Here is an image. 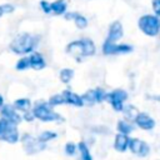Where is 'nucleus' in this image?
<instances>
[{"mask_svg": "<svg viewBox=\"0 0 160 160\" xmlns=\"http://www.w3.org/2000/svg\"><path fill=\"white\" fill-rule=\"evenodd\" d=\"M61 95L64 96L65 104L74 105V106H78V108H80V106H82V105H84V102H82V100H81V96H79L78 94H75V92L70 91L69 89L64 90V91L61 92Z\"/></svg>", "mask_w": 160, "mask_h": 160, "instance_id": "nucleus-15", "label": "nucleus"}, {"mask_svg": "<svg viewBox=\"0 0 160 160\" xmlns=\"http://www.w3.org/2000/svg\"><path fill=\"white\" fill-rule=\"evenodd\" d=\"M138 26L148 36H158L160 34V18L151 14H145L139 18Z\"/></svg>", "mask_w": 160, "mask_h": 160, "instance_id": "nucleus-3", "label": "nucleus"}, {"mask_svg": "<svg viewBox=\"0 0 160 160\" xmlns=\"http://www.w3.org/2000/svg\"><path fill=\"white\" fill-rule=\"evenodd\" d=\"M129 136L128 135H124V134H118L116 136H115V141H114V148H115V150H118V151H120V152H122V151H125L128 148H129Z\"/></svg>", "mask_w": 160, "mask_h": 160, "instance_id": "nucleus-17", "label": "nucleus"}, {"mask_svg": "<svg viewBox=\"0 0 160 160\" xmlns=\"http://www.w3.org/2000/svg\"><path fill=\"white\" fill-rule=\"evenodd\" d=\"M2 15H4V10H2V6L0 5V18H1Z\"/></svg>", "mask_w": 160, "mask_h": 160, "instance_id": "nucleus-33", "label": "nucleus"}, {"mask_svg": "<svg viewBox=\"0 0 160 160\" xmlns=\"http://www.w3.org/2000/svg\"><path fill=\"white\" fill-rule=\"evenodd\" d=\"M135 124L142 130H151L155 126V120L146 112H139L135 119Z\"/></svg>", "mask_w": 160, "mask_h": 160, "instance_id": "nucleus-13", "label": "nucleus"}, {"mask_svg": "<svg viewBox=\"0 0 160 160\" xmlns=\"http://www.w3.org/2000/svg\"><path fill=\"white\" fill-rule=\"evenodd\" d=\"M21 141H22V144H24V149H25V151H26L29 155L40 152V151L44 150L45 146H46V145H45L44 142H41L39 139H34V138L30 136L29 134L22 135Z\"/></svg>", "mask_w": 160, "mask_h": 160, "instance_id": "nucleus-8", "label": "nucleus"}, {"mask_svg": "<svg viewBox=\"0 0 160 160\" xmlns=\"http://www.w3.org/2000/svg\"><path fill=\"white\" fill-rule=\"evenodd\" d=\"M16 110H20V111H24V112H28L31 108V101L26 98H21V99H18L15 100L14 105H12Z\"/></svg>", "mask_w": 160, "mask_h": 160, "instance_id": "nucleus-19", "label": "nucleus"}, {"mask_svg": "<svg viewBox=\"0 0 160 160\" xmlns=\"http://www.w3.org/2000/svg\"><path fill=\"white\" fill-rule=\"evenodd\" d=\"M24 119H25L26 121H32V120L35 119V116H34L32 111H31V112H30V111H28V112H25V115H24Z\"/></svg>", "mask_w": 160, "mask_h": 160, "instance_id": "nucleus-31", "label": "nucleus"}, {"mask_svg": "<svg viewBox=\"0 0 160 160\" xmlns=\"http://www.w3.org/2000/svg\"><path fill=\"white\" fill-rule=\"evenodd\" d=\"M151 5H152V10H154L155 15L158 18H160V0H152Z\"/></svg>", "mask_w": 160, "mask_h": 160, "instance_id": "nucleus-29", "label": "nucleus"}, {"mask_svg": "<svg viewBox=\"0 0 160 160\" xmlns=\"http://www.w3.org/2000/svg\"><path fill=\"white\" fill-rule=\"evenodd\" d=\"M40 8L45 14H51V9H50V2L46 0H41L40 1Z\"/></svg>", "mask_w": 160, "mask_h": 160, "instance_id": "nucleus-28", "label": "nucleus"}, {"mask_svg": "<svg viewBox=\"0 0 160 160\" xmlns=\"http://www.w3.org/2000/svg\"><path fill=\"white\" fill-rule=\"evenodd\" d=\"M78 149H79V152H80V160H92V158L90 155V150H89V148L86 146L85 142L80 141L78 144Z\"/></svg>", "mask_w": 160, "mask_h": 160, "instance_id": "nucleus-22", "label": "nucleus"}, {"mask_svg": "<svg viewBox=\"0 0 160 160\" xmlns=\"http://www.w3.org/2000/svg\"><path fill=\"white\" fill-rule=\"evenodd\" d=\"M32 114L36 119L41 120V121H58V120H62V118L55 112L51 106L49 105V102L45 101H38L32 109Z\"/></svg>", "mask_w": 160, "mask_h": 160, "instance_id": "nucleus-4", "label": "nucleus"}, {"mask_svg": "<svg viewBox=\"0 0 160 160\" xmlns=\"http://www.w3.org/2000/svg\"><path fill=\"white\" fill-rule=\"evenodd\" d=\"M75 151H76V145L74 144V142H68L66 145H65V152H66V155H74L75 154Z\"/></svg>", "mask_w": 160, "mask_h": 160, "instance_id": "nucleus-27", "label": "nucleus"}, {"mask_svg": "<svg viewBox=\"0 0 160 160\" xmlns=\"http://www.w3.org/2000/svg\"><path fill=\"white\" fill-rule=\"evenodd\" d=\"M106 91L101 88H96V89H91L88 90L86 92H84L81 95V100L84 102V105H94L96 102H102L104 100H106Z\"/></svg>", "mask_w": 160, "mask_h": 160, "instance_id": "nucleus-7", "label": "nucleus"}, {"mask_svg": "<svg viewBox=\"0 0 160 160\" xmlns=\"http://www.w3.org/2000/svg\"><path fill=\"white\" fill-rule=\"evenodd\" d=\"M66 54L72 56L76 61H82L85 58L92 56L96 52V46L91 39L82 38L75 41H71L66 45Z\"/></svg>", "mask_w": 160, "mask_h": 160, "instance_id": "nucleus-1", "label": "nucleus"}, {"mask_svg": "<svg viewBox=\"0 0 160 160\" xmlns=\"http://www.w3.org/2000/svg\"><path fill=\"white\" fill-rule=\"evenodd\" d=\"M129 149L131 150L132 154L139 155L141 158H145L149 154V151H150L149 145L145 141H142L140 139H136V138L129 139Z\"/></svg>", "mask_w": 160, "mask_h": 160, "instance_id": "nucleus-10", "label": "nucleus"}, {"mask_svg": "<svg viewBox=\"0 0 160 160\" xmlns=\"http://www.w3.org/2000/svg\"><path fill=\"white\" fill-rule=\"evenodd\" d=\"M58 136V134L56 132H54V131H44V132H41L40 135H39V140L41 141V142H48L49 140H52V139H55Z\"/></svg>", "mask_w": 160, "mask_h": 160, "instance_id": "nucleus-26", "label": "nucleus"}, {"mask_svg": "<svg viewBox=\"0 0 160 160\" xmlns=\"http://www.w3.org/2000/svg\"><path fill=\"white\" fill-rule=\"evenodd\" d=\"M1 6H2V10H4V14H11L15 10V8H14L12 4H4Z\"/></svg>", "mask_w": 160, "mask_h": 160, "instance_id": "nucleus-30", "label": "nucleus"}, {"mask_svg": "<svg viewBox=\"0 0 160 160\" xmlns=\"http://www.w3.org/2000/svg\"><path fill=\"white\" fill-rule=\"evenodd\" d=\"M4 106V99H2V96L0 95V108H2Z\"/></svg>", "mask_w": 160, "mask_h": 160, "instance_id": "nucleus-32", "label": "nucleus"}, {"mask_svg": "<svg viewBox=\"0 0 160 160\" xmlns=\"http://www.w3.org/2000/svg\"><path fill=\"white\" fill-rule=\"evenodd\" d=\"M0 140L10 144H15L19 140V132L16 125L2 118L0 119Z\"/></svg>", "mask_w": 160, "mask_h": 160, "instance_id": "nucleus-5", "label": "nucleus"}, {"mask_svg": "<svg viewBox=\"0 0 160 160\" xmlns=\"http://www.w3.org/2000/svg\"><path fill=\"white\" fill-rule=\"evenodd\" d=\"M124 35V30H122V25L119 20H115L110 26H109V32L108 36L104 41V45H112L116 44L118 40H120Z\"/></svg>", "mask_w": 160, "mask_h": 160, "instance_id": "nucleus-9", "label": "nucleus"}, {"mask_svg": "<svg viewBox=\"0 0 160 160\" xmlns=\"http://www.w3.org/2000/svg\"><path fill=\"white\" fill-rule=\"evenodd\" d=\"M29 60H30V68L34 70H42L46 66L44 56L38 51L31 52V55L29 56Z\"/></svg>", "mask_w": 160, "mask_h": 160, "instance_id": "nucleus-16", "label": "nucleus"}, {"mask_svg": "<svg viewBox=\"0 0 160 160\" xmlns=\"http://www.w3.org/2000/svg\"><path fill=\"white\" fill-rule=\"evenodd\" d=\"M132 46L128 44H112V45H104L102 44V54L105 55H118V54H129L132 51Z\"/></svg>", "mask_w": 160, "mask_h": 160, "instance_id": "nucleus-11", "label": "nucleus"}, {"mask_svg": "<svg viewBox=\"0 0 160 160\" xmlns=\"http://www.w3.org/2000/svg\"><path fill=\"white\" fill-rule=\"evenodd\" d=\"M39 39L40 38L38 35H32L29 32H21L12 39V41L9 45V49L18 55H25V54L34 51V49L38 46Z\"/></svg>", "mask_w": 160, "mask_h": 160, "instance_id": "nucleus-2", "label": "nucleus"}, {"mask_svg": "<svg viewBox=\"0 0 160 160\" xmlns=\"http://www.w3.org/2000/svg\"><path fill=\"white\" fill-rule=\"evenodd\" d=\"M59 76H60V80H61L64 84H69L70 80L74 78V70H72V69H69V68H65V69H62V70L60 71Z\"/></svg>", "mask_w": 160, "mask_h": 160, "instance_id": "nucleus-23", "label": "nucleus"}, {"mask_svg": "<svg viewBox=\"0 0 160 160\" xmlns=\"http://www.w3.org/2000/svg\"><path fill=\"white\" fill-rule=\"evenodd\" d=\"M64 18H65V20H74L76 28H79V29H85V28L88 26V24H89L88 19H86L84 15H81V14H79V12H76V11L65 12Z\"/></svg>", "mask_w": 160, "mask_h": 160, "instance_id": "nucleus-14", "label": "nucleus"}, {"mask_svg": "<svg viewBox=\"0 0 160 160\" xmlns=\"http://www.w3.org/2000/svg\"><path fill=\"white\" fill-rule=\"evenodd\" d=\"M66 8H68L66 0H55V1L50 2L51 14H54V15H65Z\"/></svg>", "mask_w": 160, "mask_h": 160, "instance_id": "nucleus-18", "label": "nucleus"}, {"mask_svg": "<svg viewBox=\"0 0 160 160\" xmlns=\"http://www.w3.org/2000/svg\"><path fill=\"white\" fill-rule=\"evenodd\" d=\"M15 68H16V70H19V71H22V70L29 69V68H30V60H29V56L21 58V59L16 62Z\"/></svg>", "mask_w": 160, "mask_h": 160, "instance_id": "nucleus-25", "label": "nucleus"}, {"mask_svg": "<svg viewBox=\"0 0 160 160\" xmlns=\"http://www.w3.org/2000/svg\"><path fill=\"white\" fill-rule=\"evenodd\" d=\"M0 114H1L2 119L8 120V121H10V122H12L15 125H18L21 121V116L16 112V110H15V108L12 105H4L1 108V110H0Z\"/></svg>", "mask_w": 160, "mask_h": 160, "instance_id": "nucleus-12", "label": "nucleus"}, {"mask_svg": "<svg viewBox=\"0 0 160 160\" xmlns=\"http://www.w3.org/2000/svg\"><path fill=\"white\" fill-rule=\"evenodd\" d=\"M49 105L52 108V106H58V105H62L65 104V100H64V96L61 94H55L52 95L50 99H49Z\"/></svg>", "mask_w": 160, "mask_h": 160, "instance_id": "nucleus-24", "label": "nucleus"}, {"mask_svg": "<svg viewBox=\"0 0 160 160\" xmlns=\"http://www.w3.org/2000/svg\"><path fill=\"white\" fill-rule=\"evenodd\" d=\"M116 128H118L119 132L120 134H124V135H128V134H130L134 130V126L129 121H126V120H119Z\"/></svg>", "mask_w": 160, "mask_h": 160, "instance_id": "nucleus-21", "label": "nucleus"}, {"mask_svg": "<svg viewBox=\"0 0 160 160\" xmlns=\"http://www.w3.org/2000/svg\"><path fill=\"white\" fill-rule=\"evenodd\" d=\"M128 96L129 95L124 89H115L111 92L106 94V101L110 102V105L115 111H122L124 102L128 99Z\"/></svg>", "mask_w": 160, "mask_h": 160, "instance_id": "nucleus-6", "label": "nucleus"}, {"mask_svg": "<svg viewBox=\"0 0 160 160\" xmlns=\"http://www.w3.org/2000/svg\"><path fill=\"white\" fill-rule=\"evenodd\" d=\"M122 112H124V115H125V118H126V120H130V121H135V119H136V116L139 115V111H138V109L135 108V106H132V105H128V106H124V109H122Z\"/></svg>", "mask_w": 160, "mask_h": 160, "instance_id": "nucleus-20", "label": "nucleus"}]
</instances>
